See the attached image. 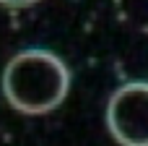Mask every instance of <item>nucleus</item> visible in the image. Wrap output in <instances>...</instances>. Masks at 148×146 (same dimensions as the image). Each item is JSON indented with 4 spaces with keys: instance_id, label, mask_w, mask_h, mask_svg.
<instances>
[{
    "instance_id": "f03ea898",
    "label": "nucleus",
    "mask_w": 148,
    "mask_h": 146,
    "mask_svg": "<svg viewBox=\"0 0 148 146\" xmlns=\"http://www.w3.org/2000/svg\"><path fill=\"white\" fill-rule=\"evenodd\" d=\"M107 125L117 144L148 146V81H130L109 97Z\"/></svg>"
},
{
    "instance_id": "7ed1b4c3",
    "label": "nucleus",
    "mask_w": 148,
    "mask_h": 146,
    "mask_svg": "<svg viewBox=\"0 0 148 146\" xmlns=\"http://www.w3.org/2000/svg\"><path fill=\"white\" fill-rule=\"evenodd\" d=\"M34 3H39V0H0V5H5V8H26Z\"/></svg>"
},
{
    "instance_id": "f257e3e1",
    "label": "nucleus",
    "mask_w": 148,
    "mask_h": 146,
    "mask_svg": "<svg viewBox=\"0 0 148 146\" xmlns=\"http://www.w3.org/2000/svg\"><path fill=\"white\" fill-rule=\"evenodd\" d=\"M70 89L68 65L49 50H23L3 71V94L23 115L52 112Z\"/></svg>"
}]
</instances>
